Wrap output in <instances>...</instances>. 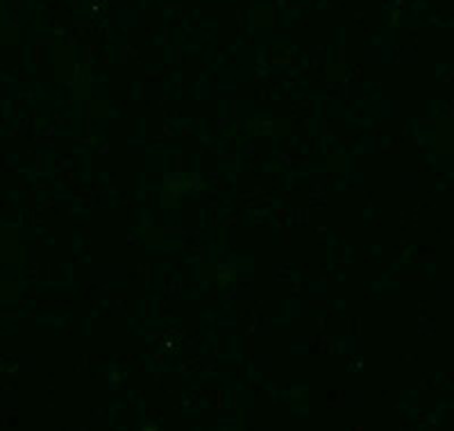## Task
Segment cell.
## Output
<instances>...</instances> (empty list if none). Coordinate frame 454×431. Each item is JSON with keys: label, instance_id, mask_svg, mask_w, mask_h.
Here are the masks:
<instances>
[]
</instances>
